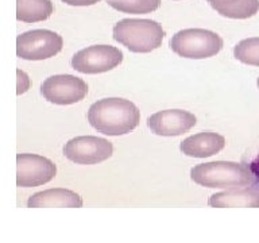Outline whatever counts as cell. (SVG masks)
<instances>
[{
  "label": "cell",
  "instance_id": "11",
  "mask_svg": "<svg viewBox=\"0 0 259 243\" xmlns=\"http://www.w3.org/2000/svg\"><path fill=\"white\" fill-rule=\"evenodd\" d=\"M226 146V139L218 133L194 134L181 142L180 149L185 155L192 158H208L220 153Z\"/></svg>",
  "mask_w": 259,
  "mask_h": 243
},
{
  "label": "cell",
  "instance_id": "5",
  "mask_svg": "<svg viewBox=\"0 0 259 243\" xmlns=\"http://www.w3.org/2000/svg\"><path fill=\"white\" fill-rule=\"evenodd\" d=\"M62 46L64 39L60 34L45 28L30 30L16 38V56L27 61L48 60L57 56Z\"/></svg>",
  "mask_w": 259,
  "mask_h": 243
},
{
  "label": "cell",
  "instance_id": "20",
  "mask_svg": "<svg viewBox=\"0 0 259 243\" xmlns=\"http://www.w3.org/2000/svg\"><path fill=\"white\" fill-rule=\"evenodd\" d=\"M250 169L252 170V173L255 174V177H256L259 180V154H258V155H256V158H255L254 161L251 162Z\"/></svg>",
  "mask_w": 259,
  "mask_h": 243
},
{
  "label": "cell",
  "instance_id": "13",
  "mask_svg": "<svg viewBox=\"0 0 259 243\" xmlns=\"http://www.w3.org/2000/svg\"><path fill=\"white\" fill-rule=\"evenodd\" d=\"M208 204L213 208H258L259 189L248 186L218 192L208 198Z\"/></svg>",
  "mask_w": 259,
  "mask_h": 243
},
{
  "label": "cell",
  "instance_id": "7",
  "mask_svg": "<svg viewBox=\"0 0 259 243\" xmlns=\"http://www.w3.org/2000/svg\"><path fill=\"white\" fill-rule=\"evenodd\" d=\"M113 154V145L104 138L84 135L66 142L64 155L78 165H96Z\"/></svg>",
  "mask_w": 259,
  "mask_h": 243
},
{
  "label": "cell",
  "instance_id": "10",
  "mask_svg": "<svg viewBox=\"0 0 259 243\" xmlns=\"http://www.w3.org/2000/svg\"><path fill=\"white\" fill-rule=\"evenodd\" d=\"M196 116L184 109H165L153 113L147 119L151 133L159 137H178L188 133L196 125Z\"/></svg>",
  "mask_w": 259,
  "mask_h": 243
},
{
  "label": "cell",
  "instance_id": "19",
  "mask_svg": "<svg viewBox=\"0 0 259 243\" xmlns=\"http://www.w3.org/2000/svg\"><path fill=\"white\" fill-rule=\"evenodd\" d=\"M62 3L68 4V6H73V7H85V6H92L96 4L101 0H61Z\"/></svg>",
  "mask_w": 259,
  "mask_h": 243
},
{
  "label": "cell",
  "instance_id": "9",
  "mask_svg": "<svg viewBox=\"0 0 259 243\" xmlns=\"http://www.w3.org/2000/svg\"><path fill=\"white\" fill-rule=\"evenodd\" d=\"M56 174V165L49 158L28 153L16 155V185L19 188H34L48 184Z\"/></svg>",
  "mask_w": 259,
  "mask_h": 243
},
{
  "label": "cell",
  "instance_id": "3",
  "mask_svg": "<svg viewBox=\"0 0 259 243\" xmlns=\"http://www.w3.org/2000/svg\"><path fill=\"white\" fill-rule=\"evenodd\" d=\"M113 39L133 53H150L162 45L165 31L151 19H121L112 30Z\"/></svg>",
  "mask_w": 259,
  "mask_h": 243
},
{
  "label": "cell",
  "instance_id": "15",
  "mask_svg": "<svg viewBox=\"0 0 259 243\" xmlns=\"http://www.w3.org/2000/svg\"><path fill=\"white\" fill-rule=\"evenodd\" d=\"M107 3L116 11L142 15L155 11L161 6V0H107Z\"/></svg>",
  "mask_w": 259,
  "mask_h": 243
},
{
  "label": "cell",
  "instance_id": "8",
  "mask_svg": "<svg viewBox=\"0 0 259 243\" xmlns=\"http://www.w3.org/2000/svg\"><path fill=\"white\" fill-rule=\"evenodd\" d=\"M88 85L82 78L72 74H56L40 85V95L53 104L69 105L78 103L87 96Z\"/></svg>",
  "mask_w": 259,
  "mask_h": 243
},
{
  "label": "cell",
  "instance_id": "2",
  "mask_svg": "<svg viewBox=\"0 0 259 243\" xmlns=\"http://www.w3.org/2000/svg\"><path fill=\"white\" fill-rule=\"evenodd\" d=\"M190 178L200 186L218 189H239L256 184L250 166L239 162L213 161L192 168Z\"/></svg>",
  "mask_w": 259,
  "mask_h": 243
},
{
  "label": "cell",
  "instance_id": "1",
  "mask_svg": "<svg viewBox=\"0 0 259 243\" xmlns=\"http://www.w3.org/2000/svg\"><path fill=\"white\" fill-rule=\"evenodd\" d=\"M141 113L133 101L121 97H107L89 107L88 122L93 129L108 137L131 133L139 125Z\"/></svg>",
  "mask_w": 259,
  "mask_h": 243
},
{
  "label": "cell",
  "instance_id": "18",
  "mask_svg": "<svg viewBox=\"0 0 259 243\" xmlns=\"http://www.w3.org/2000/svg\"><path fill=\"white\" fill-rule=\"evenodd\" d=\"M209 6L213 8L214 11H220V10H224V8L230 7L232 4H235L239 0H206Z\"/></svg>",
  "mask_w": 259,
  "mask_h": 243
},
{
  "label": "cell",
  "instance_id": "14",
  "mask_svg": "<svg viewBox=\"0 0 259 243\" xmlns=\"http://www.w3.org/2000/svg\"><path fill=\"white\" fill-rule=\"evenodd\" d=\"M54 11L50 0H16V19L24 23H36L49 19Z\"/></svg>",
  "mask_w": 259,
  "mask_h": 243
},
{
  "label": "cell",
  "instance_id": "12",
  "mask_svg": "<svg viewBox=\"0 0 259 243\" xmlns=\"http://www.w3.org/2000/svg\"><path fill=\"white\" fill-rule=\"evenodd\" d=\"M28 208H81L80 194L64 188L42 190L31 194L27 200Z\"/></svg>",
  "mask_w": 259,
  "mask_h": 243
},
{
  "label": "cell",
  "instance_id": "21",
  "mask_svg": "<svg viewBox=\"0 0 259 243\" xmlns=\"http://www.w3.org/2000/svg\"><path fill=\"white\" fill-rule=\"evenodd\" d=\"M258 87H259V78H258Z\"/></svg>",
  "mask_w": 259,
  "mask_h": 243
},
{
  "label": "cell",
  "instance_id": "17",
  "mask_svg": "<svg viewBox=\"0 0 259 243\" xmlns=\"http://www.w3.org/2000/svg\"><path fill=\"white\" fill-rule=\"evenodd\" d=\"M259 0H239L230 7L220 10L219 14L230 19H247L258 14Z\"/></svg>",
  "mask_w": 259,
  "mask_h": 243
},
{
  "label": "cell",
  "instance_id": "16",
  "mask_svg": "<svg viewBox=\"0 0 259 243\" xmlns=\"http://www.w3.org/2000/svg\"><path fill=\"white\" fill-rule=\"evenodd\" d=\"M234 57L251 66H259V36L240 40L234 48Z\"/></svg>",
  "mask_w": 259,
  "mask_h": 243
},
{
  "label": "cell",
  "instance_id": "6",
  "mask_svg": "<svg viewBox=\"0 0 259 243\" xmlns=\"http://www.w3.org/2000/svg\"><path fill=\"white\" fill-rule=\"evenodd\" d=\"M121 61L123 53L117 48L95 45L82 49L72 57V68L85 74H99L112 70L121 64Z\"/></svg>",
  "mask_w": 259,
  "mask_h": 243
},
{
  "label": "cell",
  "instance_id": "4",
  "mask_svg": "<svg viewBox=\"0 0 259 243\" xmlns=\"http://www.w3.org/2000/svg\"><path fill=\"white\" fill-rule=\"evenodd\" d=\"M170 49L178 57L204 60L219 54L223 49L222 36L205 28H185L170 39Z\"/></svg>",
  "mask_w": 259,
  "mask_h": 243
}]
</instances>
